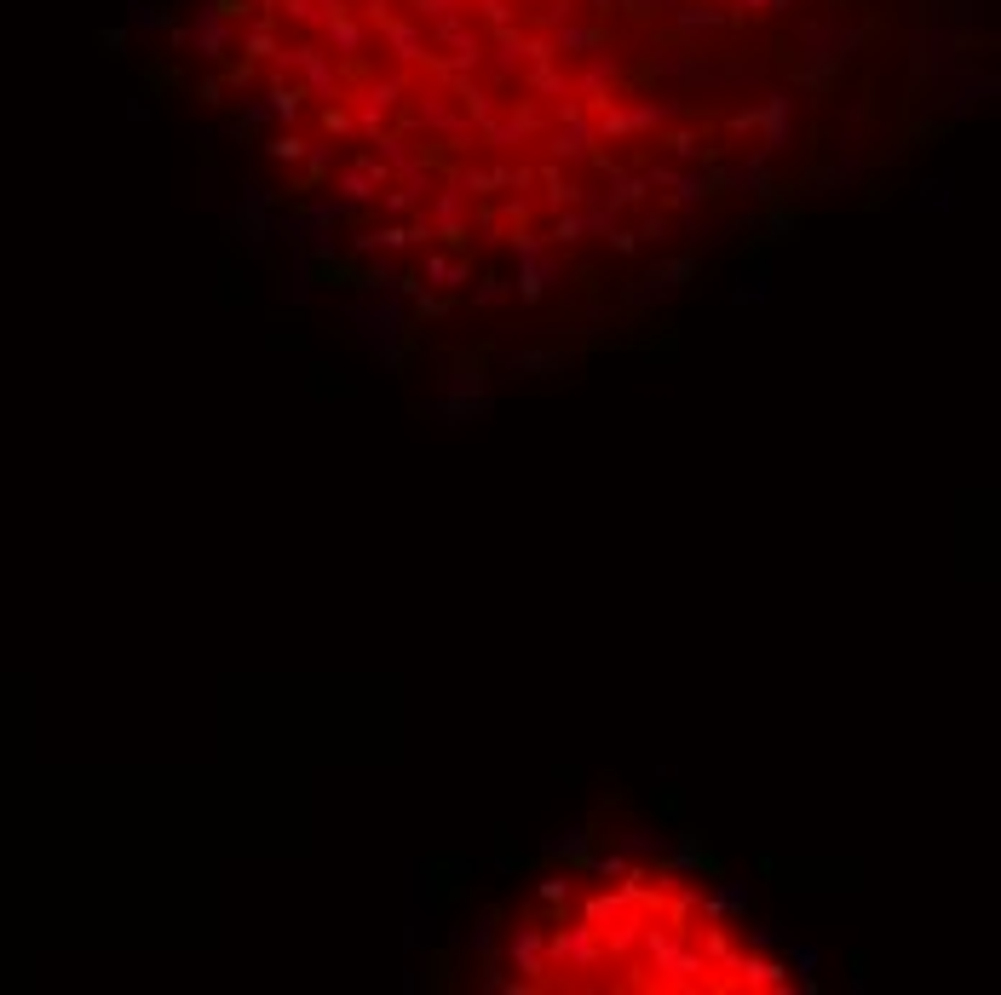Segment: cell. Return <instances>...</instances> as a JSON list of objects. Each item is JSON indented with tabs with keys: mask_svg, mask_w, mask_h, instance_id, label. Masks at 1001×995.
Masks as SVG:
<instances>
[{
	"mask_svg": "<svg viewBox=\"0 0 1001 995\" xmlns=\"http://www.w3.org/2000/svg\"><path fill=\"white\" fill-rule=\"evenodd\" d=\"M340 323L357 328V340H363L369 351H380V363H386V369L403 363V305H397V300L369 294V300H357V305H340Z\"/></svg>",
	"mask_w": 1001,
	"mask_h": 995,
	"instance_id": "1",
	"label": "cell"
},
{
	"mask_svg": "<svg viewBox=\"0 0 1001 995\" xmlns=\"http://www.w3.org/2000/svg\"><path fill=\"white\" fill-rule=\"evenodd\" d=\"M541 955H547V972H559V978L564 972H593L605 961V932L587 921H553Z\"/></svg>",
	"mask_w": 1001,
	"mask_h": 995,
	"instance_id": "2",
	"label": "cell"
},
{
	"mask_svg": "<svg viewBox=\"0 0 1001 995\" xmlns=\"http://www.w3.org/2000/svg\"><path fill=\"white\" fill-rule=\"evenodd\" d=\"M541 944H547V926H541V921H524L513 938H507V961H513V967L524 972V984H536V990H541V984H553Z\"/></svg>",
	"mask_w": 1001,
	"mask_h": 995,
	"instance_id": "3",
	"label": "cell"
},
{
	"mask_svg": "<svg viewBox=\"0 0 1001 995\" xmlns=\"http://www.w3.org/2000/svg\"><path fill=\"white\" fill-rule=\"evenodd\" d=\"M553 282H559V259L547 254V248H541V254H530V259H518V282H513V294H518L524 305H541V294H547Z\"/></svg>",
	"mask_w": 1001,
	"mask_h": 995,
	"instance_id": "4",
	"label": "cell"
},
{
	"mask_svg": "<svg viewBox=\"0 0 1001 995\" xmlns=\"http://www.w3.org/2000/svg\"><path fill=\"white\" fill-rule=\"evenodd\" d=\"M725 972H737V984H748V990H789L783 967H777V961H766L760 949H748V955H731V967H725Z\"/></svg>",
	"mask_w": 1001,
	"mask_h": 995,
	"instance_id": "5",
	"label": "cell"
},
{
	"mask_svg": "<svg viewBox=\"0 0 1001 995\" xmlns=\"http://www.w3.org/2000/svg\"><path fill=\"white\" fill-rule=\"evenodd\" d=\"M691 271H697V259H691V254H679V259H662V265H656L651 277H645V282H639V288H633V300H639V305L662 300V294H674V288H679V282H685V277H691Z\"/></svg>",
	"mask_w": 1001,
	"mask_h": 995,
	"instance_id": "6",
	"label": "cell"
},
{
	"mask_svg": "<svg viewBox=\"0 0 1001 995\" xmlns=\"http://www.w3.org/2000/svg\"><path fill=\"white\" fill-rule=\"evenodd\" d=\"M495 409V397L484 392V386H449V397L438 403V415L449 420V426H461V420H478Z\"/></svg>",
	"mask_w": 1001,
	"mask_h": 995,
	"instance_id": "7",
	"label": "cell"
},
{
	"mask_svg": "<svg viewBox=\"0 0 1001 995\" xmlns=\"http://www.w3.org/2000/svg\"><path fill=\"white\" fill-rule=\"evenodd\" d=\"M466 277H472V259H461V254H426V277H420V282H426V288H449V294H455Z\"/></svg>",
	"mask_w": 1001,
	"mask_h": 995,
	"instance_id": "8",
	"label": "cell"
},
{
	"mask_svg": "<svg viewBox=\"0 0 1001 995\" xmlns=\"http://www.w3.org/2000/svg\"><path fill=\"white\" fill-rule=\"evenodd\" d=\"M587 846H593V823H570L564 834H553L547 846H541V857H553V863H587Z\"/></svg>",
	"mask_w": 1001,
	"mask_h": 995,
	"instance_id": "9",
	"label": "cell"
},
{
	"mask_svg": "<svg viewBox=\"0 0 1001 995\" xmlns=\"http://www.w3.org/2000/svg\"><path fill=\"white\" fill-rule=\"evenodd\" d=\"M668 869H674V875H691V869H708V875H720V863L702 852V834H691V829L674 840V852H668Z\"/></svg>",
	"mask_w": 1001,
	"mask_h": 995,
	"instance_id": "10",
	"label": "cell"
},
{
	"mask_svg": "<svg viewBox=\"0 0 1001 995\" xmlns=\"http://www.w3.org/2000/svg\"><path fill=\"white\" fill-rule=\"evenodd\" d=\"M622 915H628V898H622V892H599V898H587V909H582V921L599 926V932H610Z\"/></svg>",
	"mask_w": 1001,
	"mask_h": 995,
	"instance_id": "11",
	"label": "cell"
},
{
	"mask_svg": "<svg viewBox=\"0 0 1001 995\" xmlns=\"http://www.w3.org/2000/svg\"><path fill=\"white\" fill-rule=\"evenodd\" d=\"M564 363H570L564 351H518L513 374H553V369H564Z\"/></svg>",
	"mask_w": 1001,
	"mask_h": 995,
	"instance_id": "12",
	"label": "cell"
},
{
	"mask_svg": "<svg viewBox=\"0 0 1001 995\" xmlns=\"http://www.w3.org/2000/svg\"><path fill=\"white\" fill-rule=\"evenodd\" d=\"M449 386H484V357L478 351H455V374Z\"/></svg>",
	"mask_w": 1001,
	"mask_h": 995,
	"instance_id": "13",
	"label": "cell"
},
{
	"mask_svg": "<svg viewBox=\"0 0 1001 995\" xmlns=\"http://www.w3.org/2000/svg\"><path fill=\"white\" fill-rule=\"evenodd\" d=\"M817 961H823L817 944H789V967H800V990H817V978H812Z\"/></svg>",
	"mask_w": 1001,
	"mask_h": 995,
	"instance_id": "14",
	"label": "cell"
},
{
	"mask_svg": "<svg viewBox=\"0 0 1001 995\" xmlns=\"http://www.w3.org/2000/svg\"><path fill=\"white\" fill-rule=\"evenodd\" d=\"M651 852H662V834H651V829H633L622 840V857H651Z\"/></svg>",
	"mask_w": 1001,
	"mask_h": 995,
	"instance_id": "15",
	"label": "cell"
},
{
	"mask_svg": "<svg viewBox=\"0 0 1001 995\" xmlns=\"http://www.w3.org/2000/svg\"><path fill=\"white\" fill-rule=\"evenodd\" d=\"M495 921H501L495 909H484V915H478V932H472V949H478V955H489V949H495Z\"/></svg>",
	"mask_w": 1001,
	"mask_h": 995,
	"instance_id": "16",
	"label": "cell"
},
{
	"mask_svg": "<svg viewBox=\"0 0 1001 995\" xmlns=\"http://www.w3.org/2000/svg\"><path fill=\"white\" fill-rule=\"evenodd\" d=\"M587 869H593V875H610V880H622V875H628V857H622V852H610V857H593Z\"/></svg>",
	"mask_w": 1001,
	"mask_h": 995,
	"instance_id": "17",
	"label": "cell"
},
{
	"mask_svg": "<svg viewBox=\"0 0 1001 995\" xmlns=\"http://www.w3.org/2000/svg\"><path fill=\"white\" fill-rule=\"evenodd\" d=\"M507 294H513V288H507V282H501V277H489V282H484V288H478V294H472V300H478V305H501V300H507Z\"/></svg>",
	"mask_w": 1001,
	"mask_h": 995,
	"instance_id": "18",
	"label": "cell"
},
{
	"mask_svg": "<svg viewBox=\"0 0 1001 995\" xmlns=\"http://www.w3.org/2000/svg\"><path fill=\"white\" fill-rule=\"evenodd\" d=\"M633 236H639V242H662V236H668V219H662V213H645V225Z\"/></svg>",
	"mask_w": 1001,
	"mask_h": 995,
	"instance_id": "19",
	"label": "cell"
},
{
	"mask_svg": "<svg viewBox=\"0 0 1001 995\" xmlns=\"http://www.w3.org/2000/svg\"><path fill=\"white\" fill-rule=\"evenodd\" d=\"M541 903H570V880H564V875L541 880Z\"/></svg>",
	"mask_w": 1001,
	"mask_h": 995,
	"instance_id": "20",
	"label": "cell"
}]
</instances>
